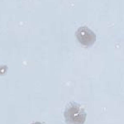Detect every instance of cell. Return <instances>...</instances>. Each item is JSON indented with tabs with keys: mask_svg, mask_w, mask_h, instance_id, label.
<instances>
[{
	"mask_svg": "<svg viewBox=\"0 0 124 124\" xmlns=\"http://www.w3.org/2000/svg\"><path fill=\"white\" fill-rule=\"evenodd\" d=\"M64 117L66 124H84L86 120V113L79 103L71 102L67 105Z\"/></svg>",
	"mask_w": 124,
	"mask_h": 124,
	"instance_id": "1",
	"label": "cell"
},
{
	"mask_svg": "<svg viewBox=\"0 0 124 124\" xmlns=\"http://www.w3.org/2000/svg\"><path fill=\"white\" fill-rule=\"evenodd\" d=\"M76 38L79 43L84 46H91L96 41V35L87 27H80L77 30Z\"/></svg>",
	"mask_w": 124,
	"mask_h": 124,
	"instance_id": "2",
	"label": "cell"
},
{
	"mask_svg": "<svg viewBox=\"0 0 124 124\" xmlns=\"http://www.w3.org/2000/svg\"><path fill=\"white\" fill-rule=\"evenodd\" d=\"M32 124H41V123H32Z\"/></svg>",
	"mask_w": 124,
	"mask_h": 124,
	"instance_id": "3",
	"label": "cell"
}]
</instances>
